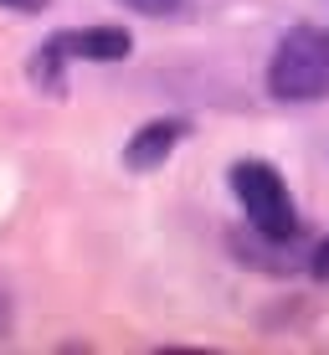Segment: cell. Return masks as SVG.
Segmentation results:
<instances>
[{"label": "cell", "mask_w": 329, "mask_h": 355, "mask_svg": "<svg viewBox=\"0 0 329 355\" xmlns=\"http://www.w3.org/2000/svg\"><path fill=\"white\" fill-rule=\"evenodd\" d=\"M6 329H10V299H6V288H0V340H6Z\"/></svg>", "instance_id": "8"}, {"label": "cell", "mask_w": 329, "mask_h": 355, "mask_svg": "<svg viewBox=\"0 0 329 355\" xmlns=\"http://www.w3.org/2000/svg\"><path fill=\"white\" fill-rule=\"evenodd\" d=\"M134 52L129 31L124 26H78V31H57L42 42V52L31 57V78L42 83L46 93H62V67L67 62H124Z\"/></svg>", "instance_id": "3"}, {"label": "cell", "mask_w": 329, "mask_h": 355, "mask_svg": "<svg viewBox=\"0 0 329 355\" xmlns=\"http://www.w3.org/2000/svg\"><path fill=\"white\" fill-rule=\"evenodd\" d=\"M0 6H6V10H31V16H36V10H42L46 0H0Z\"/></svg>", "instance_id": "7"}, {"label": "cell", "mask_w": 329, "mask_h": 355, "mask_svg": "<svg viewBox=\"0 0 329 355\" xmlns=\"http://www.w3.org/2000/svg\"><path fill=\"white\" fill-rule=\"evenodd\" d=\"M190 134L186 119H150L144 129H134L129 134V144H124V165L129 170H160L170 155H175V144Z\"/></svg>", "instance_id": "4"}, {"label": "cell", "mask_w": 329, "mask_h": 355, "mask_svg": "<svg viewBox=\"0 0 329 355\" xmlns=\"http://www.w3.org/2000/svg\"><path fill=\"white\" fill-rule=\"evenodd\" d=\"M231 191H237V206H242V216H247L258 242L288 248L299 237V206L288 196V180L267 160H237L231 165Z\"/></svg>", "instance_id": "1"}, {"label": "cell", "mask_w": 329, "mask_h": 355, "mask_svg": "<svg viewBox=\"0 0 329 355\" xmlns=\"http://www.w3.org/2000/svg\"><path fill=\"white\" fill-rule=\"evenodd\" d=\"M267 93L278 103H314L329 93V31L299 21L267 62Z\"/></svg>", "instance_id": "2"}, {"label": "cell", "mask_w": 329, "mask_h": 355, "mask_svg": "<svg viewBox=\"0 0 329 355\" xmlns=\"http://www.w3.org/2000/svg\"><path fill=\"white\" fill-rule=\"evenodd\" d=\"M118 6H129V10H139V16H175L186 0H118Z\"/></svg>", "instance_id": "5"}, {"label": "cell", "mask_w": 329, "mask_h": 355, "mask_svg": "<svg viewBox=\"0 0 329 355\" xmlns=\"http://www.w3.org/2000/svg\"><path fill=\"white\" fill-rule=\"evenodd\" d=\"M309 273H314V278H319V284H329V237H324V242H319V248H314V252H309Z\"/></svg>", "instance_id": "6"}]
</instances>
